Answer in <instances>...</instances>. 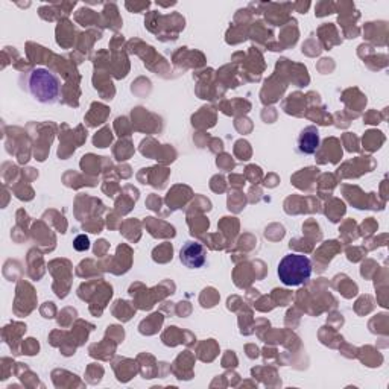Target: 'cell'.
<instances>
[{
	"label": "cell",
	"instance_id": "obj_1",
	"mask_svg": "<svg viewBox=\"0 0 389 389\" xmlns=\"http://www.w3.org/2000/svg\"><path fill=\"white\" fill-rule=\"evenodd\" d=\"M26 90L40 103H55L61 94V82L55 73L37 67L28 73Z\"/></svg>",
	"mask_w": 389,
	"mask_h": 389
},
{
	"label": "cell",
	"instance_id": "obj_2",
	"mask_svg": "<svg viewBox=\"0 0 389 389\" xmlns=\"http://www.w3.org/2000/svg\"><path fill=\"white\" fill-rule=\"evenodd\" d=\"M278 278L286 286H301L312 276V264L306 256L288 254L278 264Z\"/></svg>",
	"mask_w": 389,
	"mask_h": 389
},
{
	"label": "cell",
	"instance_id": "obj_3",
	"mask_svg": "<svg viewBox=\"0 0 389 389\" xmlns=\"http://www.w3.org/2000/svg\"><path fill=\"white\" fill-rule=\"evenodd\" d=\"M181 264L191 269L203 268L207 261V251L203 244L196 240H187L180 249Z\"/></svg>",
	"mask_w": 389,
	"mask_h": 389
},
{
	"label": "cell",
	"instance_id": "obj_4",
	"mask_svg": "<svg viewBox=\"0 0 389 389\" xmlns=\"http://www.w3.org/2000/svg\"><path fill=\"white\" fill-rule=\"evenodd\" d=\"M320 146V134L315 126H309L298 135V150L301 154H315Z\"/></svg>",
	"mask_w": 389,
	"mask_h": 389
},
{
	"label": "cell",
	"instance_id": "obj_5",
	"mask_svg": "<svg viewBox=\"0 0 389 389\" xmlns=\"http://www.w3.org/2000/svg\"><path fill=\"white\" fill-rule=\"evenodd\" d=\"M89 247H90V244H89V237H87V236H79V237H77V240H75V248H77L78 251H86V249H89Z\"/></svg>",
	"mask_w": 389,
	"mask_h": 389
}]
</instances>
